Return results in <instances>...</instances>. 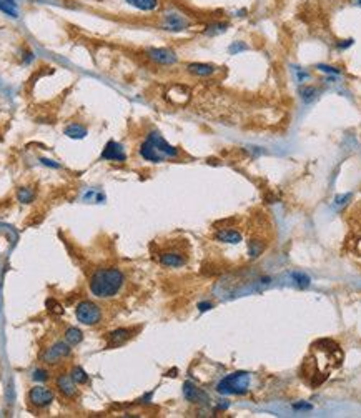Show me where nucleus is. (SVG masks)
Wrapping results in <instances>:
<instances>
[{
  "label": "nucleus",
  "mask_w": 361,
  "mask_h": 418,
  "mask_svg": "<svg viewBox=\"0 0 361 418\" xmlns=\"http://www.w3.org/2000/svg\"><path fill=\"white\" fill-rule=\"evenodd\" d=\"M57 388H58V392L63 395V397H75V393H77V388H75V382H74V378L70 377V373H60V375L57 377Z\"/></svg>",
  "instance_id": "nucleus-14"
},
{
  "label": "nucleus",
  "mask_w": 361,
  "mask_h": 418,
  "mask_svg": "<svg viewBox=\"0 0 361 418\" xmlns=\"http://www.w3.org/2000/svg\"><path fill=\"white\" fill-rule=\"evenodd\" d=\"M348 2L354 5V7H361V0H348Z\"/></svg>",
  "instance_id": "nucleus-36"
},
{
  "label": "nucleus",
  "mask_w": 361,
  "mask_h": 418,
  "mask_svg": "<svg viewBox=\"0 0 361 418\" xmlns=\"http://www.w3.org/2000/svg\"><path fill=\"white\" fill-rule=\"evenodd\" d=\"M125 2L140 12H155L162 5L160 0H125Z\"/></svg>",
  "instance_id": "nucleus-17"
},
{
  "label": "nucleus",
  "mask_w": 361,
  "mask_h": 418,
  "mask_svg": "<svg viewBox=\"0 0 361 418\" xmlns=\"http://www.w3.org/2000/svg\"><path fill=\"white\" fill-rule=\"evenodd\" d=\"M183 397L187 398L190 403H206V401H208V395L191 382L183 383Z\"/></svg>",
  "instance_id": "nucleus-11"
},
{
  "label": "nucleus",
  "mask_w": 361,
  "mask_h": 418,
  "mask_svg": "<svg viewBox=\"0 0 361 418\" xmlns=\"http://www.w3.org/2000/svg\"><path fill=\"white\" fill-rule=\"evenodd\" d=\"M213 308V303L211 302H200L198 303V310L200 312H208Z\"/></svg>",
  "instance_id": "nucleus-34"
},
{
  "label": "nucleus",
  "mask_w": 361,
  "mask_h": 418,
  "mask_svg": "<svg viewBox=\"0 0 361 418\" xmlns=\"http://www.w3.org/2000/svg\"><path fill=\"white\" fill-rule=\"evenodd\" d=\"M215 238L218 242H223V243H240L242 242V233L238 230H233V229H222L215 233Z\"/></svg>",
  "instance_id": "nucleus-18"
},
{
  "label": "nucleus",
  "mask_w": 361,
  "mask_h": 418,
  "mask_svg": "<svg viewBox=\"0 0 361 418\" xmlns=\"http://www.w3.org/2000/svg\"><path fill=\"white\" fill-rule=\"evenodd\" d=\"M320 94H321L320 89H318V87H315V85H300L298 87L300 99H302V102H303V104H306V105L313 104V102L320 97Z\"/></svg>",
  "instance_id": "nucleus-16"
},
{
  "label": "nucleus",
  "mask_w": 361,
  "mask_h": 418,
  "mask_svg": "<svg viewBox=\"0 0 361 418\" xmlns=\"http://www.w3.org/2000/svg\"><path fill=\"white\" fill-rule=\"evenodd\" d=\"M65 340H67L70 345H79L80 341L84 340V333H82V330H79V328L70 327V328H67V332H65Z\"/></svg>",
  "instance_id": "nucleus-22"
},
{
  "label": "nucleus",
  "mask_w": 361,
  "mask_h": 418,
  "mask_svg": "<svg viewBox=\"0 0 361 418\" xmlns=\"http://www.w3.org/2000/svg\"><path fill=\"white\" fill-rule=\"evenodd\" d=\"M100 159L105 162H117V164H123L127 162V152H125L123 145L115 142V140H108L103 147Z\"/></svg>",
  "instance_id": "nucleus-8"
},
{
  "label": "nucleus",
  "mask_w": 361,
  "mask_h": 418,
  "mask_svg": "<svg viewBox=\"0 0 361 418\" xmlns=\"http://www.w3.org/2000/svg\"><path fill=\"white\" fill-rule=\"evenodd\" d=\"M40 164L45 167H50V168H60V164H57L55 160H50V159H40Z\"/></svg>",
  "instance_id": "nucleus-33"
},
{
  "label": "nucleus",
  "mask_w": 361,
  "mask_h": 418,
  "mask_svg": "<svg viewBox=\"0 0 361 418\" xmlns=\"http://www.w3.org/2000/svg\"><path fill=\"white\" fill-rule=\"evenodd\" d=\"M311 408H313V406H311V403H303V401H300V403H295V405H293V410H297V411H300V410L310 411Z\"/></svg>",
  "instance_id": "nucleus-32"
},
{
  "label": "nucleus",
  "mask_w": 361,
  "mask_h": 418,
  "mask_svg": "<svg viewBox=\"0 0 361 418\" xmlns=\"http://www.w3.org/2000/svg\"><path fill=\"white\" fill-rule=\"evenodd\" d=\"M292 278H293L295 284H297V287H300V289H306V287L311 284V278L303 272H293Z\"/></svg>",
  "instance_id": "nucleus-26"
},
{
  "label": "nucleus",
  "mask_w": 361,
  "mask_h": 418,
  "mask_svg": "<svg viewBox=\"0 0 361 418\" xmlns=\"http://www.w3.org/2000/svg\"><path fill=\"white\" fill-rule=\"evenodd\" d=\"M351 198V193H344V195H336L335 197V207H341L348 202V200Z\"/></svg>",
  "instance_id": "nucleus-31"
},
{
  "label": "nucleus",
  "mask_w": 361,
  "mask_h": 418,
  "mask_svg": "<svg viewBox=\"0 0 361 418\" xmlns=\"http://www.w3.org/2000/svg\"><path fill=\"white\" fill-rule=\"evenodd\" d=\"M17 198L20 203H32L35 198V192L29 187H20L17 190Z\"/></svg>",
  "instance_id": "nucleus-23"
},
{
  "label": "nucleus",
  "mask_w": 361,
  "mask_h": 418,
  "mask_svg": "<svg viewBox=\"0 0 361 418\" xmlns=\"http://www.w3.org/2000/svg\"><path fill=\"white\" fill-rule=\"evenodd\" d=\"M250 390V373L235 372L223 377L216 383V392L220 395H245Z\"/></svg>",
  "instance_id": "nucleus-2"
},
{
  "label": "nucleus",
  "mask_w": 361,
  "mask_h": 418,
  "mask_svg": "<svg viewBox=\"0 0 361 418\" xmlns=\"http://www.w3.org/2000/svg\"><path fill=\"white\" fill-rule=\"evenodd\" d=\"M353 45V39H348V40H341V42H336V47L338 48H341V50H344V48H348V47H351Z\"/></svg>",
  "instance_id": "nucleus-35"
},
{
  "label": "nucleus",
  "mask_w": 361,
  "mask_h": 418,
  "mask_svg": "<svg viewBox=\"0 0 361 418\" xmlns=\"http://www.w3.org/2000/svg\"><path fill=\"white\" fill-rule=\"evenodd\" d=\"M162 265H165V267H170V268H178V267H183L185 263H187V257H185L183 253L180 252H175V250H168V252H162L160 257H158Z\"/></svg>",
  "instance_id": "nucleus-13"
},
{
  "label": "nucleus",
  "mask_w": 361,
  "mask_h": 418,
  "mask_svg": "<svg viewBox=\"0 0 361 418\" xmlns=\"http://www.w3.org/2000/svg\"><path fill=\"white\" fill-rule=\"evenodd\" d=\"M45 305H47V310L50 312L52 315H62L63 313V307L60 305L55 298H48V300L45 302Z\"/></svg>",
  "instance_id": "nucleus-27"
},
{
  "label": "nucleus",
  "mask_w": 361,
  "mask_h": 418,
  "mask_svg": "<svg viewBox=\"0 0 361 418\" xmlns=\"http://www.w3.org/2000/svg\"><path fill=\"white\" fill-rule=\"evenodd\" d=\"M243 50H248V45L247 43H243V42H240V40L233 42L232 45L228 47V52L232 53V55H238V53L243 52Z\"/></svg>",
  "instance_id": "nucleus-29"
},
{
  "label": "nucleus",
  "mask_w": 361,
  "mask_h": 418,
  "mask_svg": "<svg viewBox=\"0 0 361 418\" xmlns=\"http://www.w3.org/2000/svg\"><path fill=\"white\" fill-rule=\"evenodd\" d=\"M228 27H230L228 22H223V20H215V22H211V24L205 25L203 34H205L206 37H216V35L225 34V32L228 30Z\"/></svg>",
  "instance_id": "nucleus-20"
},
{
  "label": "nucleus",
  "mask_w": 361,
  "mask_h": 418,
  "mask_svg": "<svg viewBox=\"0 0 361 418\" xmlns=\"http://www.w3.org/2000/svg\"><path fill=\"white\" fill-rule=\"evenodd\" d=\"M147 140L155 147V149L160 152V154L165 157V159H178L180 157V149L177 147H173L172 144H168L165 138H163V135L160 132H157V130H152L147 135Z\"/></svg>",
  "instance_id": "nucleus-6"
},
{
  "label": "nucleus",
  "mask_w": 361,
  "mask_h": 418,
  "mask_svg": "<svg viewBox=\"0 0 361 418\" xmlns=\"http://www.w3.org/2000/svg\"><path fill=\"white\" fill-rule=\"evenodd\" d=\"M32 378H34L35 382H47L48 372L43 370V368H37V370H34V373H32Z\"/></svg>",
  "instance_id": "nucleus-30"
},
{
  "label": "nucleus",
  "mask_w": 361,
  "mask_h": 418,
  "mask_svg": "<svg viewBox=\"0 0 361 418\" xmlns=\"http://www.w3.org/2000/svg\"><path fill=\"white\" fill-rule=\"evenodd\" d=\"M125 275L120 268H97L90 276L89 289L97 298H112L123 289Z\"/></svg>",
  "instance_id": "nucleus-1"
},
{
  "label": "nucleus",
  "mask_w": 361,
  "mask_h": 418,
  "mask_svg": "<svg viewBox=\"0 0 361 418\" xmlns=\"http://www.w3.org/2000/svg\"><path fill=\"white\" fill-rule=\"evenodd\" d=\"M70 354H72V349H70V343L67 340L57 341L55 345H52L50 349H47L45 352H43L42 360L45 363H48V365H55V363H58L62 358L68 357Z\"/></svg>",
  "instance_id": "nucleus-7"
},
{
  "label": "nucleus",
  "mask_w": 361,
  "mask_h": 418,
  "mask_svg": "<svg viewBox=\"0 0 361 418\" xmlns=\"http://www.w3.org/2000/svg\"><path fill=\"white\" fill-rule=\"evenodd\" d=\"M218 67L213 63H205V62H190L187 63V72L193 77H211L216 74Z\"/></svg>",
  "instance_id": "nucleus-12"
},
{
  "label": "nucleus",
  "mask_w": 361,
  "mask_h": 418,
  "mask_svg": "<svg viewBox=\"0 0 361 418\" xmlns=\"http://www.w3.org/2000/svg\"><path fill=\"white\" fill-rule=\"evenodd\" d=\"M29 401L34 406H38V408H45V406H48L53 401V392L47 387H40V385H37V387L30 388Z\"/></svg>",
  "instance_id": "nucleus-9"
},
{
  "label": "nucleus",
  "mask_w": 361,
  "mask_h": 418,
  "mask_svg": "<svg viewBox=\"0 0 361 418\" xmlns=\"http://www.w3.org/2000/svg\"><path fill=\"white\" fill-rule=\"evenodd\" d=\"M135 333V330L132 328H117L113 332L108 333V346L110 349H115V346H120L132 338Z\"/></svg>",
  "instance_id": "nucleus-15"
},
{
  "label": "nucleus",
  "mask_w": 361,
  "mask_h": 418,
  "mask_svg": "<svg viewBox=\"0 0 361 418\" xmlns=\"http://www.w3.org/2000/svg\"><path fill=\"white\" fill-rule=\"evenodd\" d=\"M315 68L318 70V72H323L326 75H340L341 74V70L338 67H333V65H326V63H318Z\"/></svg>",
  "instance_id": "nucleus-28"
},
{
  "label": "nucleus",
  "mask_w": 361,
  "mask_h": 418,
  "mask_svg": "<svg viewBox=\"0 0 361 418\" xmlns=\"http://www.w3.org/2000/svg\"><path fill=\"white\" fill-rule=\"evenodd\" d=\"M145 57L150 62L157 65H163V67H170V65L178 63V55L173 48L168 47H150L145 50Z\"/></svg>",
  "instance_id": "nucleus-5"
},
{
  "label": "nucleus",
  "mask_w": 361,
  "mask_h": 418,
  "mask_svg": "<svg viewBox=\"0 0 361 418\" xmlns=\"http://www.w3.org/2000/svg\"><path fill=\"white\" fill-rule=\"evenodd\" d=\"M63 133L67 135L68 138L82 140V138H85L87 135H89V128H87L85 125H82V123H70L68 127H65Z\"/></svg>",
  "instance_id": "nucleus-19"
},
{
  "label": "nucleus",
  "mask_w": 361,
  "mask_h": 418,
  "mask_svg": "<svg viewBox=\"0 0 361 418\" xmlns=\"http://www.w3.org/2000/svg\"><path fill=\"white\" fill-rule=\"evenodd\" d=\"M138 155L143 159L145 162H150V164H162V162H165L167 159L163 157L160 152H158L155 147H153L149 140H143V142L140 144L138 147Z\"/></svg>",
  "instance_id": "nucleus-10"
},
{
  "label": "nucleus",
  "mask_w": 361,
  "mask_h": 418,
  "mask_svg": "<svg viewBox=\"0 0 361 418\" xmlns=\"http://www.w3.org/2000/svg\"><path fill=\"white\" fill-rule=\"evenodd\" d=\"M5 2H9V4H12V5H17V0H5Z\"/></svg>",
  "instance_id": "nucleus-37"
},
{
  "label": "nucleus",
  "mask_w": 361,
  "mask_h": 418,
  "mask_svg": "<svg viewBox=\"0 0 361 418\" xmlns=\"http://www.w3.org/2000/svg\"><path fill=\"white\" fill-rule=\"evenodd\" d=\"M75 317L84 325H97V323H100V320H102V310L97 303L90 302V300H84L77 305Z\"/></svg>",
  "instance_id": "nucleus-4"
},
{
  "label": "nucleus",
  "mask_w": 361,
  "mask_h": 418,
  "mask_svg": "<svg viewBox=\"0 0 361 418\" xmlns=\"http://www.w3.org/2000/svg\"><path fill=\"white\" fill-rule=\"evenodd\" d=\"M266 250V242L260 238H251L248 242V255L250 258H258L261 253Z\"/></svg>",
  "instance_id": "nucleus-21"
},
{
  "label": "nucleus",
  "mask_w": 361,
  "mask_h": 418,
  "mask_svg": "<svg viewBox=\"0 0 361 418\" xmlns=\"http://www.w3.org/2000/svg\"><path fill=\"white\" fill-rule=\"evenodd\" d=\"M70 377L74 378V382L77 385H84L89 382V375L85 373V370L82 367H74L72 372H70Z\"/></svg>",
  "instance_id": "nucleus-24"
},
{
  "label": "nucleus",
  "mask_w": 361,
  "mask_h": 418,
  "mask_svg": "<svg viewBox=\"0 0 361 418\" xmlns=\"http://www.w3.org/2000/svg\"><path fill=\"white\" fill-rule=\"evenodd\" d=\"M0 12H4L5 15H9V17H12V19H17L19 17L17 5H12V4L5 2V0H0Z\"/></svg>",
  "instance_id": "nucleus-25"
},
{
  "label": "nucleus",
  "mask_w": 361,
  "mask_h": 418,
  "mask_svg": "<svg viewBox=\"0 0 361 418\" xmlns=\"http://www.w3.org/2000/svg\"><path fill=\"white\" fill-rule=\"evenodd\" d=\"M160 27L168 32H183L191 27V19L177 7H168L162 14Z\"/></svg>",
  "instance_id": "nucleus-3"
}]
</instances>
